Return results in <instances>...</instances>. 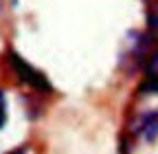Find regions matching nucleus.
<instances>
[{
	"instance_id": "4",
	"label": "nucleus",
	"mask_w": 158,
	"mask_h": 154,
	"mask_svg": "<svg viewBox=\"0 0 158 154\" xmlns=\"http://www.w3.org/2000/svg\"><path fill=\"white\" fill-rule=\"evenodd\" d=\"M5 121H7V101H5V92L0 90V130H2Z\"/></svg>"
},
{
	"instance_id": "1",
	"label": "nucleus",
	"mask_w": 158,
	"mask_h": 154,
	"mask_svg": "<svg viewBox=\"0 0 158 154\" xmlns=\"http://www.w3.org/2000/svg\"><path fill=\"white\" fill-rule=\"evenodd\" d=\"M7 64L11 68V73L18 77L24 86H31L37 92H53L51 82L46 79L44 73H40L35 66H31L27 60H22L15 51H7Z\"/></svg>"
},
{
	"instance_id": "5",
	"label": "nucleus",
	"mask_w": 158,
	"mask_h": 154,
	"mask_svg": "<svg viewBox=\"0 0 158 154\" xmlns=\"http://www.w3.org/2000/svg\"><path fill=\"white\" fill-rule=\"evenodd\" d=\"M9 154H27V150H24V148H20V150H13V152H9Z\"/></svg>"
},
{
	"instance_id": "3",
	"label": "nucleus",
	"mask_w": 158,
	"mask_h": 154,
	"mask_svg": "<svg viewBox=\"0 0 158 154\" xmlns=\"http://www.w3.org/2000/svg\"><path fill=\"white\" fill-rule=\"evenodd\" d=\"M147 18H149V27L158 31V2H154V5H152V9H149Z\"/></svg>"
},
{
	"instance_id": "2",
	"label": "nucleus",
	"mask_w": 158,
	"mask_h": 154,
	"mask_svg": "<svg viewBox=\"0 0 158 154\" xmlns=\"http://www.w3.org/2000/svg\"><path fill=\"white\" fill-rule=\"evenodd\" d=\"M145 73H147V77H145V82L141 84V90L143 92H156L158 95V51L152 53Z\"/></svg>"
}]
</instances>
